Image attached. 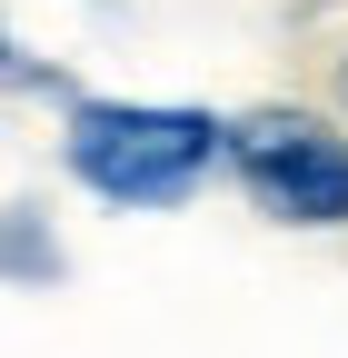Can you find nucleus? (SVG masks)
I'll list each match as a JSON object with an SVG mask.
<instances>
[{
	"label": "nucleus",
	"instance_id": "f257e3e1",
	"mask_svg": "<svg viewBox=\"0 0 348 358\" xmlns=\"http://www.w3.org/2000/svg\"><path fill=\"white\" fill-rule=\"evenodd\" d=\"M229 159V110H180V100H60V169L100 209H180L199 199Z\"/></svg>",
	"mask_w": 348,
	"mask_h": 358
},
{
	"label": "nucleus",
	"instance_id": "f03ea898",
	"mask_svg": "<svg viewBox=\"0 0 348 358\" xmlns=\"http://www.w3.org/2000/svg\"><path fill=\"white\" fill-rule=\"evenodd\" d=\"M219 169L279 229H348V120L319 110V100L229 110V159Z\"/></svg>",
	"mask_w": 348,
	"mask_h": 358
},
{
	"label": "nucleus",
	"instance_id": "7ed1b4c3",
	"mask_svg": "<svg viewBox=\"0 0 348 358\" xmlns=\"http://www.w3.org/2000/svg\"><path fill=\"white\" fill-rule=\"evenodd\" d=\"M60 239H50V219L40 209H0V279H30V289H50L60 279Z\"/></svg>",
	"mask_w": 348,
	"mask_h": 358
},
{
	"label": "nucleus",
	"instance_id": "20e7f679",
	"mask_svg": "<svg viewBox=\"0 0 348 358\" xmlns=\"http://www.w3.org/2000/svg\"><path fill=\"white\" fill-rule=\"evenodd\" d=\"M10 90H60V80H50V70H40L20 40H10V20H0V100H10Z\"/></svg>",
	"mask_w": 348,
	"mask_h": 358
},
{
	"label": "nucleus",
	"instance_id": "39448f33",
	"mask_svg": "<svg viewBox=\"0 0 348 358\" xmlns=\"http://www.w3.org/2000/svg\"><path fill=\"white\" fill-rule=\"evenodd\" d=\"M328 100H338V120H348V50H338V70H328Z\"/></svg>",
	"mask_w": 348,
	"mask_h": 358
}]
</instances>
